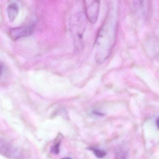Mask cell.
Listing matches in <instances>:
<instances>
[{"mask_svg": "<svg viewBox=\"0 0 159 159\" xmlns=\"http://www.w3.org/2000/svg\"><path fill=\"white\" fill-rule=\"evenodd\" d=\"M117 20L116 11L111 9L99 30L95 41L97 50L96 60L98 64H102L107 59L114 47L117 31Z\"/></svg>", "mask_w": 159, "mask_h": 159, "instance_id": "obj_1", "label": "cell"}, {"mask_svg": "<svg viewBox=\"0 0 159 159\" xmlns=\"http://www.w3.org/2000/svg\"><path fill=\"white\" fill-rule=\"evenodd\" d=\"M0 155L10 159H21L23 153L21 149L0 136Z\"/></svg>", "mask_w": 159, "mask_h": 159, "instance_id": "obj_2", "label": "cell"}, {"mask_svg": "<svg viewBox=\"0 0 159 159\" xmlns=\"http://www.w3.org/2000/svg\"><path fill=\"white\" fill-rule=\"evenodd\" d=\"M84 2L86 17L91 23L95 24L99 12V2L92 1Z\"/></svg>", "mask_w": 159, "mask_h": 159, "instance_id": "obj_3", "label": "cell"}, {"mask_svg": "<svg viewBox=\"0 0 159 159\" xmlns=\"http://www.w3.org/2000/svg\"><path fill=\"white\" fill-rule=\"evenodd\" d=\"M35 26V25L32 24L26 26L11 29L9 30L8 35L12 39L17 40L21 38L30 36L33 32Z\"/></svg>", "mask_w": 159, "mask_h": 159, "instance_id": "obj_4", "label": "cell"}, {"mask_svg": "<svg viewBox=\"0 0 159 159\" xmlns=\"http://www.w3.org/2000/svg\"><path fill=\"white\" fill-rule=\"evenodd\" d=\"M19 8L18 4L16 2H12L8 6L7 13L9 20L11 22H13L19 13Z\"/></svg>", "mask_w": 159, "mask_h": 159, "instance_id": "obj_5", "label": "cell"}, {"mask_svg": "<svg viewBox=\"0 0 159 159\" xmlns=\"http://www.w3.org/2000/svg\"><path fill=\"white\" fill-rule=\"evenodd\" d=\"M63 136L60 133L58 134V136L56 138L55 141L54 142V144L51 149V152L54 154H58L60 151V145L61 144V141L62 140Z\"/></svg>", "mask_w": 159, "mask_h": 159, "instance_id": "obj_6", "label": "cell"}, {"mask_svg": "<svg viewBox=\"0 0 159 159\" xmlns=\"http://www.w3.org/2000/svg\"><path fill=\"white\" fill-rule=\"evenodd\" d=\"M88 149L92 151L93 152L94 155L99 159H102V158H104L107 154V152L105 151L100 149L97 148H93V147H90L88 148Z\"/></svg>", "mask_w": 159, "mask_h": 159, "instance_id": "obj_7", "label": "cell"}, {"mask_svg": "<svg viewBox=\"0 0 159 159\" xmlns=\"http://www.w3.org/2000/svg\"><path fill=\"white\" fill-rule=\"evenodd\" d=\"M126 152L123 149L120 148L116 153V159H126Z\"/></svg>", "mask_w": 159, "mask_h": 159, "instance_id": "obj_8", "label": "cell"}, {"mask_svg": "<svg viewBox=\"0 0 159 159\" xmlns=\"http://www.w3.org/2000/svg\"><path fill=\"white\" fill-rule=\"evenodd\" d=\"M3 66L1 63H0V76H1L2 74V72H3Z\"/></svg>", "mask_w": 159, "mask_h": 159, "instance_id": "obj_9", "label": "cell"}, {"mask_svg": "<svg viewBox=\"0 0 159 159\" xmlns=\"http://www.w3.org/2000/svg\"><path fill=\"white\" fill-rule=\"evenodd\" d=\"M158 122H159V119L158 118H157V120H156V124H157V128H158V125H159V124H158Z\"/></svg>", "mask_w": 159, "mask_h": 159, "instance_id": "obj_10", "label": "cell"}, {"mask_svg": "<svg viewBox=\"0 0 159 159\" xmlns=\"http://www.w3.org/2000/svg\"><path fill=\"white\" fill-rule=\"evenodd\" d=\"M61 159H71L70 158H69V157H65V158H63Z\"/></svg>", "mask_w": 159, "mask_h": 159, "instance_id": "obj_11", "label": "cell"}]
</instances>
